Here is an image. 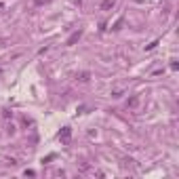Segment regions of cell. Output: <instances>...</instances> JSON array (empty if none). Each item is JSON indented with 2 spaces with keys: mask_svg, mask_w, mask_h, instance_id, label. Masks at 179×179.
Returning a JSON list of instances; mask_svg holds the SVG:
<instances>
[{
  "mask_svg": "<svg viewBox=\"0 0 179 179\" xmlns=\"http://www.w3.org/2000/svg\"><path fill=\"white\" fill-rule=\"evenodd\" d=\"M59 137H61L63 143H68V141H70V129H66V131H63V135H59Z\"/></svg>",
  "mask_w": 179,
  "mask_h": 179,
  "instance_id": "obj_1",
  "label": "cell"
}]
</instances>
